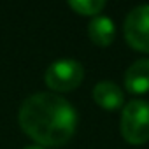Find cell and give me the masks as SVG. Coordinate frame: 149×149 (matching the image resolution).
I'll return each mask as SVG.
<instances>
[{"instance_id":"cell-1","label":"cell","mask_w":149,"mask_h":149,"mask_svg":"<svg viewBox=\"0 0 149 149\" xmlns=\"http://www.w3.org/2000/svg\"><path fill=\"white\" fill-rule=\"evenodd\" d=\"M19 125L40 147H58L67 144L76 133L77 112L60 95L35 93L23 102Z\"/></svg>"},{"instance_id":"cell-2","label":"cell","mask_w":149,"mask_h":149,"mask_svg":"<svg viewBox=\"0 0 149 149\" xmlns=\"http://www.w3.org/2000/svg\"><path fill=\"white\" fill-rule=\"evenodd\" d=\"M121 133L128 144L140 146L149 140V102L132 100L121 116Z\"/></svg>"},{"instance_id":"cell-3","label":"cell","mask_w":149,"mask_h":149,"mask_svg":"<svg viewBox=\"0 0 149 149\" xmlns=\"http://www.w3.org/2000/svg\"><path fill=\"white\" fill-rule=\"evenodd\" d=\"M84 79V68L76 60H58L51 63L44 74V81L53 91H72Z\"/></svg>"},{"instance_id":"cell-4","label":"cell","mask_w":149,"mask_h":149,"mask_svg":"<svg viewBox=\"0 0 149 149\" xmlns=\"http://www.w3.org/2000/svg\"><path fill=\"white\" fill-rule=\"evenodd\" d=\"M126 42L142 53H149V6H139L125 19Z\"/></svg>"},{"instance_id":"cell-5","label":"cell","mask_w":149,"mask_h":149,"mask_svg":"<svg viewBox=\"0 0 149 149\" xmlns=\"http://www.w3.org/2000/svg\"><path fill=\"white\" fill-rule=\"evenodd\" d=\"M125 86L133 95L149 91V60L142 58L128 67L125 74Z\"/></svg>"},{"instance_id":"cell-6","label":"cell","mask_w":149,"mask_h":149,"mask_svg":"<svg viewBox=\"0 0 149 149\" xmlns=\"http://www.w3.org/2000/svg\"><path fill=\"white\" fill-rule=\"evenodd\" d=\"M93 98H95L97 105H100L105 111H116L125 102V95H123L121 88L111 81L98 83L93 90Z\"/></svg>"},{"instance_id":"cell-7","label":"cell","mask_w":149,"mask_h":149,"mask_svg":"<svg viewBox=\"0 0 149 149\" xmlns=\"http://www.w3.org/2000/svg\"><path fill=\"white\" fill-rule=\"evenodd\" d=\"M88 35L93 44L97 46H109L114 40L116 35V26L114 21L107 16H97L88 26Z\"/></svg>"},{"instance_id":"cell-8","label":"cell","mask_w":149,"mask_h":149,"mask_svg":"<svg viewBox=\"0 0 149 149\" xmlns=\"http://www.w3.org/2000/svg\"><path fill=\"white\" fill-rule=\"evenodd\" d=\"M68 7L81 16H97L105 7L104 0H70Z\"/></svg>"},{"instance_id":"cell-9","label":"cell","mask_w":149,"mask_h":149,"mask_svg":"<svg viewBox=\"0 0 149 149\" xmlns=\"http://www.w3.org/2000/svg\"><path fill=\"white\" fill-rule=\"evenodd\" d=\"M25 149H44V147H40V146H28V147H25Z\"/></svg>"}]
</instances>
